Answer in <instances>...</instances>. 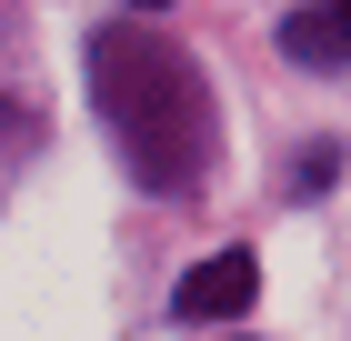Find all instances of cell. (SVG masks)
<instances>
[{"label":"cell","instance_id":"6da1fadb","mask_svg":"<svg viewBox=\"0 0 351 341\" xmlns=\"http://www.w3.org/2000/svg\"><path fill=\"white\" fill-rule=\"evenodd\" d=\"M90 101H101L110 151H121V171L141 191H191L211 171V141H221L211 131V80H201V60L181 40L110 21L90 40Z\"/></svg>","mask_w":351,"mask_h":341},{"label":"cell","instance_id":"7a4b0ae2","mask_svg":"<svg viewBox=\"0 0 351 341\" xmlns=\"http://www.w3.org/2000/svg\"><path fill=\"white\" fill-rule=\"evenodd\" d=\"M251 291H261V261H251V251H211V261L181 271L171 311L181 321H231V311H251Z\"/></svg>","mask_w":351,"mask_h":341},{"label":"cell","instance_id":"3957f363","mask_svg":"<svg viewBox=\"0 0 351 341\" xmlns=\"http://www.w3.org/2000/svg\"><path fill=\"white\" fill-rule=\"evenodd\" d=\"M40 141V91L21 71V40H10V0H0V171Z\"/></svg>","mask_w":351,"mask_h":341},{"label":"cell","instance_id":"277c9868","mask_svg":"<svg viewBox=\"0 0 351 341\" xmlns=\"http://www.w3.org/2000/svg\"><path fill=\"white\" fill-rule=\"evenodd\" d=\"M281 40H291V60H311V71H331V60H351V40H341V10H301V21L281 30Z\"/></svg>","mask_w":351,"mask_h":341},{"label":"cell","instance_id":"5b68a950","mask_svg":"<svg viewBox=\"0 0 351 341\" xmlns=\"http://www.w3.org/2000/svg\"><path fill=\"white\" fill-rule=\"evenodd\" d=\"M131 10H171V0H131Z\"/></svg>","mask_w":351,"mask_h":341},{"label":"cell","instance_id":"8992f818","mask_svg":"<svg viewBox=\"0 0 351 341\" xmlns=\"http://www.w3.org/2000/svg\"><path fill=\"white\" fill-rule=\"evenodd\" d=\"M341 40H351V0H341Z\"/></svg>","mask_w":351,"mask_h":341}]
</instances>
